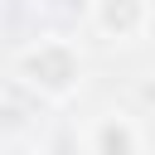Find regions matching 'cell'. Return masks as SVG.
Instances as JSON below:
<instances>
[{"mask_svg":"<svg viewBox=\"0 0 155 155\" xmlns=\"http://www.w3.org/2000/svg\"><path fill=\"white\" fill-rule=\"evenodd\" d=\"M15 82L34 102H68L82 87V53L68 39H39L15 53Z\"/></svg>","mask_w":155,"mask_h":155,"instance_id":"cell-1","label":"cell"},{"mask_svg":"<svg viewBox=\"0 0 155 155\" xmlns=\"http://www.w3.org/2000/svg\"><path fill=\"white\" fill-rule=\"evenodd\" d=\"M92 29L111 44H131L150 29V0H92Z\"/></svg>","mask_w":155,"mask_h":155,"instance_id":"cell-2","label":"cell"},{"mask_svg":"<svg viewBox=\"0 0 155 155\" xmlns=\"http://www.w3.org/2000/svg\"><path fill=\"white\" fill-rule=\"evenodd\" d=\"M87 155H140V131H136V121L131 116H121V111H107V116H97L92 121V131H87V145H82Z\"/></svg>","mask_w":155,"mask_h":155,"instance_id":"cell-3","label":"cell"}]
</instances>
